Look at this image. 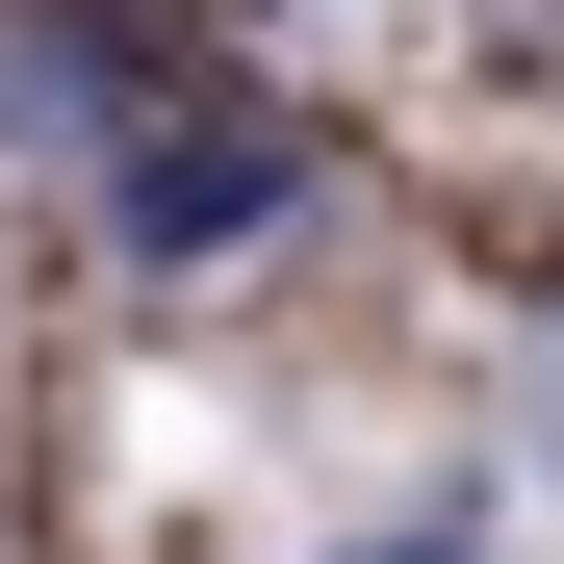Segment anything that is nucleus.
Listing matches in <instances>:
<instances>
[{"label": "nucleus", "mask_w": 564, "mask_h": 564, "mask_svg": "<svg viewBox=\"0 0 564 564\" xmlns=\"http://www.w3.org/2000/svg\"><path fill=\"white\" fill-rule=\"evenodd\" d=\"M513 411H539V462H564V282L513 308Z\"/></svg>", "instance_id": "nucleus-2"}, {"label": "nucleus", "mask_w": 564, "mask_h": 564, "mask_svg": "<svg viewBox=\"0 0 564 564\" xmlns=\"http://www.w3.org/2000/svg\"><path fill=\"white\" fill-rule=\"evenodd\" d=\"M282 206H308V129H257V104H180V77H104V231H129L154 282L257 257Z\"/></svg>", "instance_id": "nucleus-1"}]
</instances>
